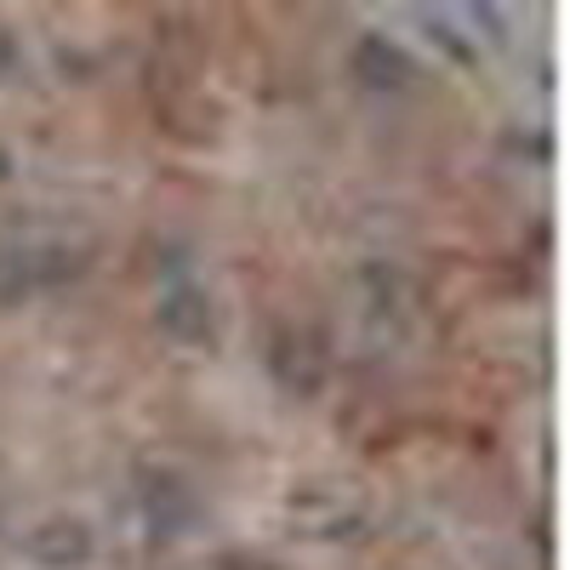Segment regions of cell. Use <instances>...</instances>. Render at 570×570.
<instances>
[{
    "label": "cell",
    "mask_w": 570,
    "mask_h": 570,
    "mask_svg": "<svg viewBox=\"0 0 570 570\" xmlns=\"http://www.w3.org/2000/svg\"><path fill=\"white\" fill-rule=\"evenodd\" d=\"M274 371H279L285 389L314 394L325 383V354H320V343L308 337V331H279L274 337Z\"/></svg>",
    "instance_id": "cell-1"
},
{
    "label": "cell",
    "mask_w": 570,
    "mask_h": 570,
    "mask_svg": "<svg viewBox=\"0 0 570 570\" xmlns=\"http://www.w3.org/2000/svg\"><path fill=\"white\" fill-rule=\"evenodd\" d=\"M354 75L371 86V91H400V86H411V58L400 52V46L389 40V35H365L360 46H354Z\"/></svg>",
    "instance_id": "cell-2"
},
{
    "label": "cell",
    "mask_w": 570,
    "mask_h": 570,
    "mask_svg": "<svg viewBox=\"0 0 570 570\" xmlns=\"http://www.w3.org/2000/svg\"><path fill=\"white\" fill-rule=\"evenodd\" d=\"M160 325H166V337H177V343H212V303H206V292H195V285L166 292L160 297Z\"/></svg>",
    "instance_id": "cell-3"
},
{
    "label": "cell",
    "mask_w": 570,
    "mask_h": 570,
    "mask_svg": "<svg viewBox=\"0 0 570 570\" xmlns=\"http://www.w3.org/2000/svg\"><path fill=\"white\" fill-rule=\"evenodd\" d=\"M29 553L40 564H52V570H69V564H80L91 553V531L80 525V519H52V525H40L29 537Z\"/></svg>",
    "instance_id": "cell-4"
},
{
    "label": "cell",
    "mask_w": 570,
    "mask_h": 570,
    "mask_svg": "<svg viewBox=\"0 0 570 570\" xmlns=\"http://www.w3.org/2000/svg\"><path fill=\"white\" fill-rule=\"evenodd\" d=\"M35 285V274H29V257L23 252H0V308H12L23 292Z\"/></svg>",
    "instance_id": "cell-5"
},
{
    "label": "cell",
    "mask_w": 570,
    "mask_h": 570,
    "mask_svg": "<svg viewBox=\"0 0 570 570\" xmlns=\"http://www.w3.org/2000/svg\"><path fill=\"white\" fill-rule=\"evenodd\" d=\"M12 63H18V40H12L7 29H0V80L12 75Z\"/></svg>",
    "instance_id": "cell-6"
},
{
    "label": "cell",
    "mask_w": 570,
    "mask_h": 570,
    "mask_svg": "<svg viewBox=\"0 0 570 570\" xmlns=\"http://www.w3.org/2000/svg\"><path fill=\"white\" fill-rule=\"evenodd\" d=\"M7 171H12V160H7V149H0V183H7Z\"/></svg>",
    "instance_id": "cell-7"
}]
</instances>
